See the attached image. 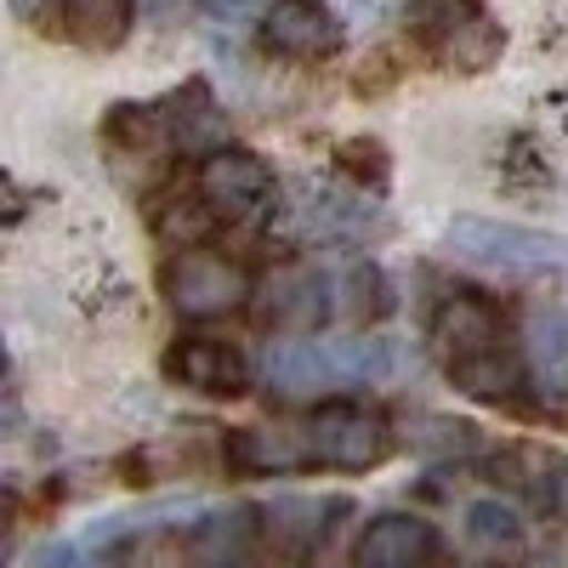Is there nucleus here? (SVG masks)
Masks as SVG:
<instances>
[{"label":"nucleus","mask_w":568,"mask_h":568,"mask_svg":"<svg viewBox=\"0 0 568 568\" xmlns=\"http://www.w3.org/2000/svg\"><path fill=\"white\" fill-rule=\"evenodd\" d=\"M433 347L471 398H506L517 387V364L500 353V313L478 296H449L433 313Z\"/></svg>","instance_id":"nucleus-1"},{"label":"nucleus","mask_w":568,"mask_h":568,"mask_svg":"<svg viewBox=\"0 0 568 568\" xmlns=\"http://www.w3.org/2000/svg\"><path fill=\"white\" fill-rule=\"evenodd\" d=\"M444 240L460 262H478V267H495V273H568V240L562 233L489 222V216H455Z\"/></svg>","instance_id":"nucleus-2"},{"label":"nucleus","mask_w":568,"mask_h":568,"mask_svg":"<svg viewBox=\"0 0 568 568\" xmlns=\"http://www.w3.org/2000/svg\"><path fill=\"white\" fill-rule=\"evenodd\" d=\"M165 284V302L182 313V318H222V313H240L251 296H256V284L240 262H227L216 251H182L165 262L160 273Z\"/></svg>","instance_id":"nucleus-3"},{"label":"nucleus","mask_w":568,"mask_h":568,"mask_svg":"<svg viewBox=\"0 0 568 568\" xmlns=\"http://www.w3.org/2000/svg\"><path fill=\"white\" fill-rule=\"evenodd\" d=\"M307 444L324 466H342V471H369V466H382L387 449H393V433H387V420L364 409V404H318L313 426H307Z\"/></svg>","instance_id":"nucleus-4"},{"label":"nucleus","mask_w":568,"mask_h":568,"mask_svg":"<svg viewBox=\"0 0 568 568\" xmlns=\"http://www.w3.org/2000/svg\"><path fill=\"white\" fill-rule=\"evenodd\" d=\"M273 194V171L251 154V149H211L205 165H200V200L211 216L222 222H245L262 200Z\"/></svg>","instance_id":"nucleus-5"},{"label":"nucleus","mask_w":568,"mask_h":568,"mask_svg":"<svg viewBox=\"0 0 568 568\" xmlns=\"http://www.w3.org/2000/svg\"><path fill=\"white\" fill-rule=\"evenodd\" d=\"M165 369L176 375L182 387H194V393H216V398H233V393H245L251 387V364L245 353L233 347V342H216V336H187L171 347Z\"/></svg>","instance_id":"nucleus-6"},{"label":"nucleus","mask_w":568,"mask_h":568,"mask_svg":"<svg viewBox=\"0 0 568 568\" xmlns=\"http://www.w3.org/2000/svg\"><path fill=\"white\" fill-rule=\"evenodd\" d=\"M342 375L336 347H318V342H267L262 358V382L273 398L296 404V398H318V387H329Z\"/></svg>","instance_id":"nucleus-7"},{"label":"nucleus","mask_w":568,"mask_h":568,"mask_svg":"<svg viewBox=\"0 0 568 568\" xmlns=\"http://www.w3.org/2000/svg\"><path fill=\"white\" fill-rule=\"evenodd\" d=\"M262 34L284 58H324L342 45V23L329 18L318 0H273L262 12Z\"/></svg>","instance_id":"nucleus-8"},{"label":"nucleus","mask_w":568,"mask_h":568,"mask_svg":"<svg viewBox=\"0 0 568 568\" xmlns=\"http://www.w3.org/2000/svg\"><path fill=\"white\" fill-rule=\"evenodd\" d=\"M329 313L324 302V278L302 262L278 267L267 284H262V324L267 329H296V336H307V329H318Z\"/></svg>","instance_id":"nucleus-9"},{"label":"nucleus","mask_w":568,"mask_h":568,"mask_svg":"<svg viewBox=\"0 0 568 568\" xmlns=\"http://www.w3.org/2000/svg\"><path fill=\"white\" fill-rule=\"evenodd\" d=\"M222 460L245 478H262V471H296L313 455V444H302L296 433H278V426H233L222 438Z\"/></svg>","instance_id":"nucleus-10"},{"label":"nucleus","mask_w":568,"mask_h":568,"mask_svg":"<svg viewBox=\"0 0 568 568\" xmlns=\"http://www.w3.org/2000/svg\"><path fill=\"white\" fill-rule=\"evenodd\" d=\"M438 551V529L426 517H404V511H387L358 535V562L364 568H409L420 557Z\"/></svg>","instance_id":"nucleus-11"},{"label":"nucleus","mask_w":568,"mask_h":568,"mask_svg":"<svg viewBox=\"0 0 568 568\" xmlns=\"http://www.w3.org/2000/svg\"><path fill=\"white\" fill-rule=\"evenodd\" d=\"M500 45H506V34H500V23H489L484 12H449L444 29H438V58H444L455 74H484V69H495Z\"/></svg>","instance_id":"nucleus-12"},{"label":"nucleus","mask_w":568,"mask_h":568,"mask_svg":"<svg viewBox=\"0 0 568 568\" xmlns=\"http://www.w3.org/2000/svg\"><path fill=\"white\" fill-rule=\"evenodd\" d=\"M529 375L546 398H568V313L529 318Z\"/></svg>","instance_id":"nucleus-13"},{"label":"nucleus","mask_w":568,"mask_h":568,"mask_svg":"<svg viewBox=\"0 0 568 568\" xmlns=\"http://www.w3.org/2000/svg\"><path fill=\"white\" fill-rule=\"evenodd\" d=\"M329 511H342L336 500H302V495H284V500H273V506H262V517H267V535L284 546V551H313L318 540H324V517Z\"/></svg>","instance_id":"nucleus-14"},{"label":"nucleus","mask_w":568,"mask_h":568,"mask_svg":"<svg viewBox=\"0 0 568 568\" xmlns=\"http://www.w3.org/2000/svg\"><path fill=\"white\" fill-rule=\"evenodd\" d=\"M63 12L85 45H120L131 29V0H63Z\"/></svg>","instance_id":"nucleus-15"},{"label":"nucleus","mask_w":568,"mask_h":568,"mask_svg":"<svg viewBox=\"0 0 568 568\" xmlns=\"http://www.w3.org/2000/svg\"><path fill=\"white\" fill-rule=\"evenodd\" d=\"M307 222L318 233H364V227H382V216H375V205L364 200H342V194H329V187H313L307 182Z\"/></svg>","instance_id":"nucleus-16"},{"label":"nucleus","mask_w":568,"mask_h":568,"mask_svg":"<svg viewBox=\"0 0 568 568\" xmlns=\"http://www.w3.org/2000/svg\"><path fill=\"white\" fill-rule=\"evenodd\" d=\"M165 517H200V506H194V500H160V506H142V511H114V517H103V524L91 529L85 540H91V551H109V546H120L125 535H142V529L165 524Z\"/></svg>","instance_id":"nucleus-17"},{"label":"nucleus","mask_w":568,"mask_h":568,"mask_svg":"<svg viewBox=\"0 0 568 568\" xmlns=\"http://www.w3.org/2000/svg\"><path fill=\"white\" fill-rule=\"evenodd\" d=\"M466 529L478 546H517L524 540V524H517V511L506 500H478L466 511Z\"/></svg>","instance_id":"nucleus-18"},{"label":"nucleus","mask_w":568,"mask_h":568,"mask_svg":"<svg viewBox=\"0 0 568 568\" xmlns=\"http://www.w3.org/2000/svg\"><path fill=\"white\" fill-rule=\"evenodd\" d=\"M347 284H353V302H347L353 313H364V318H375V313H382V307H387V302H382V273H375V267H358V273H353Z\"/></svg>","instance_id":"nucleus-19"},{"label":"nucleus","mask_w":568,"mask_h":568,"mask_svg":"<svg viewBox=\"0 0 568 568\" xmlns=\"http://www.w3.org/2000/svg\"><path fill=\"white\" fill-rule=\"evenodd\" d=\"M205 12L222 18V23H245V18L267 12V0H205Z\"/></svg>","instance_id":"nucleus-20"},{"label":"nucleus","mask_w":568,"mask_h":568,"mask_svg":"<svg viewBox=\"0 0 568 568\" xmlns=\"http://www.w3.org/2000/svg\"><path fill=\"white\" fill-rule=\"evenodd\" d=\"M136 7L149 12V18H160V23H165V18H176V12H182V0H136Z\"/></svg>","instance_id":"nucleus-21"},{"label":"nucleus","mask_w":568,"mask_h":568,"mask_svg":"<svg viewBox=\"0 0 568 568\" xmlns=\"http://www.w3.org/2000/svg\"><path fill=\"white\" fill-rule=\"evenodd\" d=\"M557 506L568 511V471H562V484H557Z\"/></svg>","instance_id":"nucleus-22"}]
</instances>
